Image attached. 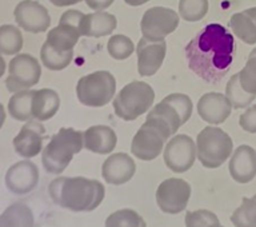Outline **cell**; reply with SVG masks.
Here are the masks:
<instances>
[{"label":"cell","mask_w":256,"mask_h":227,"mask_svg":"<svg viewBox=\"0 0 256 227\" xmlns=\"http://www.w3.org/2000/svg\"><path fill=\"white\" fill-rule=\"evenodd\" d=\"M235 38L219 23L200 30L186 46L188 68L207 83H219L235 56Z\"/></svg>","instance_id":"obj_1"},{"label":"cell","mask_w":256,"mask_h":227,"mask_svg":"<svg viewBox=\"0 0 256 227\" xmlns=\"http://www.w3.org/2000/svg\"><path fill=\"white\" fill-rule=\"evenodd\" d=\"M48 192L54 203L74 212H88L99 207L106 188L99 180L83 176H62L50 183Z\"/></svg>","instance_id":"obj_2"},{"label":"cell","mask_w":256,"mask_h":227,"mask_svg":"<svg viewBox=\"0 0 256 227\" xmlns=\"http://www.w3.org/2000/svg\"><path fill=\"white\" fill-rule=\"evenodd\" d=\"M83 147V132L71 127L60 128L44 147L42 154L43 167L50 174H62Z\"/></svg>","instance_id":"obj_3"},{"label":"cell","mask_w":256,"mask_h":227,"mask_svg":"<svg viewBox=\"0 0 256 227\" xmlns=\"http://www.w3.org/2000/svg\"><path fill=\"white\" fill-rule=\"evenodd\" d=\"M231 136L219 127L208 126L196 138V156L204 167L218 168L231 156Z\"/></svg>","instance_id":"obj_4"},{"label":"cell","mask_w":256,"mask_h":227,"mask_svg":"<svg viewBox=\"0 0 256 227\" xmlns=\"http://www.w3.org/2000/svg\"><path fill=\"white\" fill-rule=\"evenodd\" d=\"M155 91L148 83L132 82L124 86L114 98V111L120 119L135 120L152 107Z\"/></svg>","instance_id":"obj_5"},{"label":"cell","mask_w":256,"mask_h":227,"mask_svg":"<svg viewBox=\"0 0 256 227\" xmlns=\"http://www.w3.org/2000/svg\"><path fill=\"white\" fill-rule=\"evenodd\" d=\"M172 135L167 124L158 118L147 119L132 139L131 151L140 160H154L163 151L164 142Z\"/></svg>","instance_id":"obj_6"},{"label":"cell","mask_w":256,"mask_h":227,"mask_svg":"<svg viewBox=\"0 0 256 227\" xmlns=\"http://www.w3.org/2000/svg\"><path fill=\"white\" fill-rule=\"evenodd\" d=\"M116 92V79L111 72L96 71L80 78L76 86V95L87 107H103L108 104Z\"/></svg>","instance_id":"obj_7"},{"label":"cell","mask_w":256,"mask_h":227,"mask_svg":"<svg viewBox=\"0 0 256 227\" xmlns=\"http://www.w3.org/2000/svg\"><path fill=\"white\" fill-rule=\"evenodd\" d=\"M42 67L38 59L30 54L15 55L8 66V78L6 86L10 92L30 90L40 80Z\"/></svg>","instance_id":"obj_8"},{"label":"cell","mask_w":256,"mask_h":227,"mask_svg":"<svg viewBox=\"0 0 256 227\" xmlns=\"http://www.w3.org/2000/svg\"><path fill=\"white\" fill-rule=\"evenodd\" d=\"M190 196V183L179 178H170L162 182L156 190V203L162 211L174 215L186 210Z\"/></svg>","instance_id":"obj_9"},{"label":"cell","mask_w":256,"mask_h":227,"mask_svg":"<svg viewBox=\"0 0 256 227\" xmlns=\"http://www.w3.org/2000/svg\"><path fill=\"white\" fill-rule=\"evenodd\" d=\"M179 15L166 7H152L144 12L140 30L144 38L150 40H163L179 26Z\"/></svg>","instance_id":"obj_10"},{"label":"cell","mask_w":256,"mask_h":227,"mask_svg":"<svg viewBox=\"0 0 256 227\" xmlns=\"http://www.w3.org/2000/svg\"><path fill=\"white\" fill-rule=\"evenodd\" d=\"M164 162L171 171L176 174L188 171L194 166L196 156V144L188 135H176L164 148Z\"/></svg>","instance_id":"obj_11"},{"label":"cell","mask_w":256,"mask_h":227,"mask_svg":"<svg viewBox=\"0 0 256 227\" xmlns=\"http://www.w3.org/2000/svg\"><path fill=\"white\" fill-rule=\"evenodd\" d=\"M15 20L20 28L31 34L44 32L51 24L47 8L35 0H23L15 8Z\"/></svg>","instance_id":"obj_12"},{"label":"cell","mask_w":256,"mask_h":227,"mask_svg":"<svg viewBox=\"0 0 256 227\" xmlns=\"http://www.w3.org/2000/svg\"><path fill=\"white\" fill-rule=\"evenodd\" d=\"M167 44L166 40H150L142 38L139 40L138 54V71L140 76H152L159 71L166 58Z\"/></svg>","instance_id":"obj_13"},{"label":"cell","mask_w":256,"mask_h":227,"mask_svg":"<svg viewBox=\"0 0 256 227\" xmlns=\"http://www.w3.org/2000/svg\"><path fill=\"white\" fill-rule=\"evenodd\" d=\"M39 182V170L30 160H22L8 168L6 186L16 195H24L32 191Z\"/></svg>","instance_id":"obj_14"},{"label":"cell","mask_w":256,"mask_h":227,"mask_svg":"<svg viewBox=\"0 0 256 227\" xmlns=\"http://www.w3.org/2000/svg\"><path fill=\"white\" fill-rule=\"evenodd\" d=\"M46 128L39 120H28L14 139V148L18 155L23 158H34L43 148V138Z\"/></svg>","instance_id":"obj_15"},{"label":"cell","mask_w":256,"mask_h":227,"mask_svg":"<svg viewBox=\"0 0 256 227\" xmlns=\"http://www.w3.org/2000/svg\"><path fill=\"white\" fill-rule=\"evenodd\" d=\"M136 171V164L131 156L126 152L112 154L104 160L102 167V175L104 180L114 186L127 183L132 179Z\"/></svg>","instance_id":"obj_16"},{"label":"cell","mask_w":256,"mask_h":227,"mask_svg":"<svg viewBox=\"0 0 256 227\" xmlns=\"http://www.w3.org/2000/svg\"><path fill=\"white\" fill-rule=\"evenodd\" d=\"M232 106L227 96L220 92L204 94L198 102V112L200 118L211 124L224 123L231 115Z\"/></svg>","instance_id":"obj_17"},{"label":"cell","mask_w":256,"mask_h":227,"mask_svg":"<svg viewBox=\"0 0 256 227\" xmlns=\"http://www.w3.org/2000/svg\"><path fill=\"white\" fill-rule=\"evenodd\" d=\"M230 174L238 183H250L256 176V151L251 146L242 144L230 160Z\"/></svg>","instance_id":"obj_18"},{"label":"cell","mask_w":256,"mask_h":227,"mask_svg":"<svg viewBox=\"0 0 256 227\" xmlns=\"http://www.w3.org/2000/svg\"><path fill=\"white\" fill-rule=\"evenodd\" d=\"M116 138L115 131L108 126L98 124L87 128L83 132V146L86 150L100 155H106L115 150Z\"/></svg>","instance_id":"obj_19"},{"label":"cell","mask_w":256,"mask_h":227,"mask_svg":"<svg viewBox=\"0 0 256 227\" xmlns=\"http://www.w3.org/2000/svg\"><path fill=\"white\" fill-rule=\"evenodd\" d=\"M116 18L108 12L96 11L92 14L84 15L80 34L82 36L88 38H103L115 31L116 28Z\"/></svg>","instance_id":"obj_20"},{"label":"cell","mask_w":256,"mask_h":227,"mask_svg":"<svg viewBox=\"0 0 256 227\" xmlns=\"http://www.w3.org/2000/svg\"><path fill=\"white\" fill-rule=\"evenodd\" d=\"M60 107V98L58 92L51 88L36 90L32 96V118L39 122H46L55 115Z\"/></svg>","instance_id":"obj_21"},{"label":"cell","mask_w":256,"mask_h":227,"mask_svg":"<svg viewBox=\"0 0 256 227\" xmlns=\"http://www.w3.org/2000/svg\"><path fill=\"white\" fill-rule=\"evenodd\" d=\"M82 36L79 28L68 23H59L55 28L48 32L47 40L55 51L68 52L74 51V47Z\"/></svg>","instance_id":"obj_22"},{"label":"cell","mask_w":256,"mask_h":227,"mask_svg":"<svg viewBox=\"0 0 256 227\" xmlns=\"http://www.w3.org/2000/svg\"><path fill=\"white\" fill-rule=\"evenodd\" d=\"M32 210L24 203H14L0 214V227H34Z\"/></svg>","instance_id":"obj_23"},{"label":"cell","mask_w":256,"mask_h":227,"mask_svg":"<svg viewBox=\"0 0 256 227\" xmlns=\"http://www.w3.org/2000/svg\"><path fill=\"white\" fill-rule=\"evenodd\" d=\"M34 92L35 91H31V90H23V91L15 92V95L10 99L8 112L14 119L19 122H28L34 119L31 110Z\"/></svg>","instance_id":"obj_24"},{"label":"cell","mask_w":256,"mask_h":227,"mask_svg":"<svg viewBox=\"0 0 256 227\" xmlns=\"http://www.w3.org/2000/svg\"><path fill=\"white\" fill-rule=\"evenodd\" d=\"M147 116H152V118H158L162 122L167 124L170 130H171L172 135L176 134V131L179 130L180 126H183L184 120L183 116L180 114L174 104H171L166 98H164L160 103H158L155 107L152 108L151 111L148 112Z\"/></svg>","instance_id":"obj_25"},{"label":"cell","mask_w":256,"mask_h":227,"mask_svg":"<svg viewBox=\"0 0 256 227\" xmlns=\"http://www.w3.org/2000/svg\"><path fill=\"white\" fill-rule=\"evenodd\" d=\"M232 31L246 44H256V23L246 12L234 14L230 20Z\"/></svg>","instance_id":"obj_26"},{"label":"cell","mask_w":256,"mask_h":227,"mask_svg":"<svg viewBox=\"0 0 256 227\" xmlns=\"http://www.w3.org/2000/svg\"><path fill=\"white\" fill-rule=\"evenodd\" d=\"M23 48V35L18 27L12 24L0 26V54L16 55Z\"/></svg>","instance_id":"obj_27"},{"label":"cell","mask_w":256,"mask_h":227,"mask_svg":"<svg viewBox=\"0 0 256 227\" xmlns=\"http://www.w3.org/2000/svg\"><path fill=\"white\" fill-rule=\"evenodd\" d=\"M74 58V51L68 52H58L50 46L48 42L42 46L40 50V59L46 68L51 71H60L70 66Z\"/></svg>","instance_id":"obj_28"},{"label":"cell","mask_w":256,"mask_h":227,"mask_svg":"<svg viewBox=\"0 0 256 227\" xmlns=\"http://www.w3.org/2000/svg\"><path fill=\"white\" fill-rule=\"evenodd\" d=\"M226 96L230 100L232 108H246L254 102L256 96L248 94L243 90L239 80V72L231 76V79L228 80L227 87H226Z\"/></svg>","instance_id":"obj_29"},{"label":"cell","mask_w":256,"mask_h":227,"mask_svg":"<svg viewBox=\"0 0 256 227\" xmlns=\"http://www.w3.org/2000/svg\"><path fill=\"white\" fill-rule=\"evenodd\" d=\"M235 227H256V200L254 198H243V202L231 215Z\"/></svg>","instance_id":"obj_30"},{"label":"cell","mask_w":256,"mask_h":227,"mask_svg":"<svg viewBox=\"0 0 256 227\" xmlns=\"http://www.w3.org/2000/svg\"><path fill=\"white\" fill-rule=\"evenodd\" d=\"M106 227H147L143 216L131 208H123L112 212L106 219Z\"/></svg>","instance_id":"obj_31"},{"label":"cell","mask_w":256,"mask_h":227,"mask_svg":"<svg viewBox=\"0 0 256 227\" xmlns=\"http://www.w3.org/2000/svg\"><path fill=\"white\" fill-rule=\"evenodd\" d=\"M208 0H180L179 15L187 22H199L207 15Z\"/></svg>","instance_id":"obj_32"},{"label":"cell","mask_w":256,"mask_h":227,"mask_svg":"<svg viewBox=\"0 0 256 227\" xmlns=\"http://www.w3.org/2000/svg\"><path fill=\"white\" fill-rule=\"evenodd\" d=\"M107 50L111 58L116 60H124L132 55L135 46L128 36L114 35L108 40Z\"/></svg>","instance_id":"obj_33"},{"label":"cell","mask_w":256,"mask_h":227,"mask_svg":"<svg viewBox=\"0 0 256 227\" xmlns=\"http://www.w3.org/2000/svg\"><path fill=\"white\" fill-rule=\"evenodd\" d=\"M239 80L244 91L256 96V48L248 55L247 63L239 72Z\"/></svg>","instance_id":"obj_34"},{"label":"cell","mask_w":256,"mask_h":227,"mask_svg":"<svg viewBox=\"0 0 256 227\" xmlns=\"http://www.w3.org/2000/svg\"><path fill=\"white\" fill-rule=\"evenodd\" d=\"M186 227H208L219 223V218L210 210H195L186 214Z\"/></svg>","instance_id":"obj_35"},{"label":"cell","mask_w":256,"mask_h":227,"mask_svg":"<svg viewBox=\"0 0 256 227\" xmlns=\"http://www.w3.org/2000/svg\"><path fill=\"white\" fill-rule=\"evenodd\" d=\"M240 127L243 128L244 131L256 134V104L248 107L246 111L240 115L239 119Z\"/></svg>","instance_id":"obj_36"},{"label":"cell","mask_w":256,"mask_h":227,"mask_svg":"<svg viewBox=\"0 0 256 227\" xmlns=\"http://www.w3.org/2000/svg\"><path fill=\"white\" fill-rule=\"evenodd\" d=\"M84 14L79 10H70V11L64 12L62 18H60L59 23H68L72 24V26H75V27L79 28L82 27V22H83Z\"/></svg>","instance_id":"obj_37"},{"label":"cell","mask_w":256,"mask_h":227,"mask_svg":"<svg viewBox=\"0 0 256 227\" xmlns=\"http://www.w3.org/2000/svg\"><path fill=\"white\" fill-rule=\"evenodd\" d=\"M84 2L94 11H103L114 3V0H84Z\"/></svg>","instance_id":"obj_38"},{"label":"cell","mask_w":256,"mask_h":227,"mask_svg":"<svg viewBox=\"0 0 256 227\" xmlns=\"http://www.w3.org/2000/svg\"><path fill=\"white\" fill-rule=\"evenodd\" d=\"M54 6L56 7H66V6H74V4H78L83 0H50Z\"/></svg>","instance_id":"obj_39"},{"label":"cell","mask_w":256,"mask_h":227,"mask_svg":"<svg viewBox=\"0 0 256 227\" xmlns=\"http://www.w3.org/2000/svg\"><path fill=\"white\" fill-rule=\"evenodd\" d=\"M150 0H124V3H127L128 6H134V7H138V6H143Z\"/></svg>","instance_id":"obj_40"},{"label":"cell","mask_w":256,"mask_h":227,"mask_svg":"<svg viewBox=\"0 0 256 227\" xmlns=\"http://www.w3.org/2000/svg\"><path fill=\"white\" fill-rule=\"evenodd\" d=\"M4 120H6V111H4L3 104L0 103V128L3 127Z\"/></svg>","instance_id":"obj_41"},{"label":"cell","mask_w":256,"mask_h":227,"mask_svg":"<svg viewBox=\"0 0 256 227\" xmlns=\"http://www.w3.org/2000/svg\"><path fill=\"white\" fill-rule=\"evenodd\" d=\"M4 72H6V62H4L3 56L0 54V78L4 75Z\"/></svg>","instance_id":"obj_42"},{"label":"cell","mask_w":256,"mask_h":227,"mask_svg":"<svg viewBox=\"0 0 256 227\" xmlns=\"http://www.w3.org/2000/svg\"><path fill=\"white\" fill-rule=\"evenodd\" d=\"M208 227H223V226H220V223H218V224H211V226H208Z\"/></svg>","instance_id":"obj_43"},{"label":"cell","mask_w":256,"mask_h":227,"mask_svg":"<svg viewBox=\"0 0 256 227\" xmlns=\"http://www.w3.org/2000/svg\"><path fill=\"white\" fill-rule=\"evenodd\" d=\"M254 199H255V200H256V194H255V196H254Z\"/></svg>","instance_id":"obj_44"}]
</instances>
